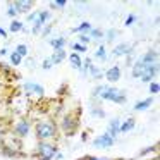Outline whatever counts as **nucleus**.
<instances>
[{
    "instance_id": "obj_1",
    "label": "nucleus",
    "mask_w": 160,
    "mask_h": 160,
    "mask_svg": "<svg viewBox=\"0 0 160 160\" xmlns=\"http://www.w3.org/2000/svg\"><path fill=\"white\" fill-rule=\"evenodd\" d=\"M35 134L38 141H50L57 138V126L50 121H42L35 126Z\"/></svg>"
},
{
    "instance_id": "obj_2",
    "label": "nucleus",
    "mask_w": 160,
    "mask_h": 160,
    "mask_svg": "<svg viewBox=\"0 0 160 160\" xmlns=\"http://www.w3.org/2000/svg\"><path fill=\"white\" fill-rule=\"evenodd\" d=\"M57 155V145L52 141H38L36 150L33 153L36 160H52Z\"/></svg>"
},
{
    "instance_id": "obj_3",
    "label": "nucleus",
    "mask_w": 160,
    "mask_h": 160,
    "mask_svg": "<svg viewBox=\"0 0 160 160\" xmlns=\"http://www.w3.org/2000/svg\"><path fill=\"white\" fill-rule=\"evenodd\" d=\"M98 97L102 100H112L114 103H124L126 102V93L122 90H119V88H105L103 86Z\"/></svg>"
},
{
    "instance_id": "obj_4",
    "label": "nucleus",
    "mask_w": 160,
    "mask_h": 160,
    "mask_svg": "<svg viewBox=\"0 0 160 160\" xmlns=\"http://www.w3.org/2000/svg\"><path fill=\"white\" fill-rule=\"evenodd\" d=\"M47 19H48V12L47 11H36L29 16L28 21L33 22V33H35V35H38L43 29V26L47 24Z\"/></svg>"
},
{
    "instance_id": "obj_5",
    "label": "nucleus",
    "mask_w": 160,
    "mask_h": 160,
    "mask_svg": "<svg viewBox=\"0 0 160 160\" xmlns=\"http://www.w3.org/2000/svg\"><path fill=\"white\" fill-rule=\"evenodd\" d=\"M29 131H31V124H29L28 119H21V121L16 122V126H14V134L16 136L26 138V136L29 134Z\"/></svg>"
},
{
    "instance_id": "obj_6",
    "label": "nucleus",
    "mask_w": 160,
    "mask_h": 160,
    "mask_svg": "<svg viewBox=\"0 0 160 160\" xmlns=\"http://www.w3.org/2000/svg\"><path fill=\"white\" fill-rule=\"evenodd\" d=\"M76 129H78V121L72 117V115H66L64 117V121H62V131L66 132L67 136H72L74 132H76Z\"/></svg>"
},
{
    "instance_id": "obj_7",
    "label": "nucleus",
    "mask_w": 160,
    "mask_h": 160,
    "mask_svg": "<svg viewBox=\"0 0 160 160\" xmlns=\"http://www.w3.org/2000/svg\"><path fill=\"white\" fill-rule=\"evenodd\" d=\"M114 143H115V138H112L105 132V134H100L95 139L93 146H97V148H110V146H114Z\"/></svg>"
},
{
    "instance_id": "obj_8",
    "label": "nucleus",
    "mask_w": 160,
    "mask_h": 160,
    "mask_svg": "<svg viewBox=\"0 0 160 160\" xmlns=\"http://www.w3.org/2000/svg\"><path fill=\"white\" fill-rule=\"evenodd\" d=\"M141 62L145 67H153V66H158V53L153 52V50H150V52H146L145 55L141 57Z\"/></svg>"
},
{
    "instance_id": "obj_9",
    "label": "nucleus",
    "mask_w": 160,
    "mask_h": 160,
    "mask_svg": "<svg viewBox=\"0 0 160 160\" xmlns=\"http://www.w3.org/2000/svg\"><path fill=\"white\" fill-rule=\"evenodd\" d=\"M12 5L16 7L18 12H29L35 5V2L33 0H16V2H12Z\"/></svg>"
},
{
    "instance_id": "obj_10",
    "label": "nucleus",
    "mask_w": 160,
    "mask_h": 160,
    "mask_svg": "<svg viewBox=\"0 0 160 160\" xmlns=\"http://www.w3.org/2000/svg\"><path fill=\"white\" fill-rule=\"evenodd\" d=\"M24 90L28 91V93L38 95V97H43V95H45V88L40 86V84H35V83H26L24 84Z\"/></svg>"
},
{
    "instance_id": "obj_11",
    "label": "nucleus",
    "mask_w": 160,
    "mask_h": 160,
    "mask_svg": "<svg viewBox=\"0 0 160 160\" xmlns=\"http://www.w3.org/2000/svg\"><path fill=\"white\" fill-rule=\"evenodd\" d=\"M119 128H121V119H112L110 122H108V128H107V134L112 136V138H115L119 132Z\"/></svg>"
},
{
    "instance_id": "obj_12",
    "label": "nucleus",
    "mask_w": 160,
    "mask_h": 160,
    "mask_svg": "<svg viewBox=\"0 0 160 160\" xmlns=\"http://www.w3.org/2000/svg\"><path fill=\"white\" fill-rule=\"evenodd\" d=\"M105 78H107L110 83H117V81L121 79V69H119L117 66H114L112 69H108L107 72H105Z\"/></svg>"
},
{
    "instance_id": "obj_13",
    "label": "nucleus",
    "mask_w": 160,
    "mask_h": 160,
    "mask_svg": "<svg viewBox=\"0 0 160 160\" xmlns=\"http://www.w3.org/2000/svg\"><path fill=\"white\" fill-rule=\"evenodd\" d=\"M134 126H136V119H134V117H128L124 122H121L119 132H124V134H126V132H129L132 128H134Z\"/></svg>"
},
{
    "instance_id": "obj_14",
    "label": "nucleus",
    "mask_w": 160,
    "mask_h": 160,
    "mask_svg": "<svg viewBox=\"0 0 160 160\" xmlns=\"http://www.w3.org/2000/svg\"><path fill=\"white\" fill-rule=\"evenodd\" d=\"M157 74H158V66L146 67L143 76H141V81H153V76H157Z\"/></svg>"
},
{
    "instance_id": "obj_15",
    "label": "nucleus",
    "mask_w": 160,
    "mask_h": 160,
    "mask_svg": "<svg viewBox=\"0 0 160 160\" xmlns=\"http://www.w3.org/2000/svg\"><path fill=\"white\" fill-rule=\"evenodd\" d=\"M66 50H55V52H53V55L50 57V60H52V64L53 66H57V64H60L62 62L64 59H66Z\"/></svg>"
},
{
    "instance_id": "obj_16",
    "label": "nucleus",
    "mask_w": 160,
    "mask_h": 160,
    "mask_svg": "<svg viewBox=\"0 0 160 160\" xmlns=\"http://www.w3.org/2000/svg\"><path fill=\"white\" fill-rule=\"evenodd\" d=\"M145 69H146V67L143 66V62H141V60H138V62L134 64V67H132V76H134V78H141L143 72H145Z\"/></svg>"
},
{
    "instance_id": "obj_17",
    "label": "nucleus",
    "mask_w": 160,
    "mask_h": 160,
    "mask_svg": "<svg viewBox=\"0 0 160 160\" xmlns=\"http://www.w3.org/2000/svg\"><path fill=\"white\" fill-rule=\"evenodd\" d=\"M152 103H153V100H152V98H146V100L138 102V103L134 105V110H138V112L146 110V108H150V107H152Z\"/></svg>"
},
{
    "instance_id": "obj_18",
    "label": "nucleus",
    "mask_w": 160,
    "mask_h": 160,
    "mask_svg": "<svg viewBox=\"0 0 160 160\" xmlns=\"http://www.w3.org/2000/svg\"><path fill=\"white\" fill-rule=\"evenodd\" d=\"M129 50H131V47L126 45V43H122V45H119L117 48L112 52V55L114 57H119V55H126V53H129Z\"/></svg>"
},
{
    "instance_id": "obj_19",
    "label": "nucleus",
    "mask_w": 160,
    "mask_h": 160,
    "mask_svg": "<svg viewBox=\"0 0 160 160\" xmlns=\"http://www.w3.org/2000/svg\"><path fill=\"white\" fill-rule=\"evenodd\" d=\"M69 59H71V64H72L74 69H81V62H83V60H81V57L78 55V53H74V52H72Z\"/></svg>"
},
{
    "instance_id": "obj_20",
    "label": "nucleus",
    "mask_w": 160,
    "mask_h": 160,
    "mask_svg": "<svg viewBox=\"0 0 160 160\" xmlns=\"http://www.w3.org/2000/svg\"><path fill=\"white\" fill-rule=\"evenodd\" d=\"M50 45L53 47V50H64V45H66V38H57V40H52Z\"/></svg>"
},
{
    "instance_id": "obj_21",
    "label": "nucleus",
    "mask_w": 160,
    "mask_h": 160,
    "mask_svg": "<svg viewBox=\"0 0 160 160\" xmlns=\"http://www.w3.org/2000/svg\"><path fill=\"white\" fill-rule=\"evenodd\" d=\"M72 48H74V53H86L88 47L81 42H76V43H72Z\"/></svg>"
},
{
    "instance_id": "obj_22",
    "label": "nucleus",
    "mask_w": 160,
    "mask_h": 160,
    "mask_svg": "<svg viewBox=\"0 0 160 160\" xmlns=\"http://www.w3.org/2000/svg\"><path fill=\"white\" fill-rule=\"evenodd\" d=\"M21 60H22V57L19 55V53H16V52L11 53V64H12V66H19Z\"/></svg>"
},
{
    "instance_id": "obj_23",
    "label": "nucleus",
    "mask_w": 160,
    "mask_h": 160,
    "mask_svg": "<svg viewBox=\"0 0 160 160\" xmlns=\"http://www.w3.org/2000/svg\"><path fill=\"white\" fill-rule=\"evenodd\" d=\"M16 53H19L21 57L28 55V47H26L24 43H21V45H18V47H16Z\"/></svg>"
},
{
    "instance_id": "obj_24",
    "label": "nucleus",
    "mask_w": 160,
    "mask_h": 160,
    "mask_svg": "<svg viewBox=\"0 0 160 160\" xmlns=\"http://www.w3.org/2000/svg\"><path fill=\"white\" fill-rule=\"evenodd\" d=\"M19 29H22V22L21 21H16V19H14V21L11 22V31L16 33V31H19Z\"/></svg>"
},
{
    "instance_id": "obj_25",
    "label": "nucleus",
    "mask_w": 160,
    "mask_h": 160,
    "mask_svg": "<svg viewBox=\"0 0 160 160\" xmlns=\"http://www.w3.org/2000/svg\"><path fill=\"white\" fill-rule=\"evenodd\" d=\"M91 29V24L90 22H81L78 28H74V31H90Z\"/></svg>"
},
{
    "instance_id": "obj_26",
    "label": "nucleus",
    "mask_w": 160,
    "mask_h": 160,
    "mask_svg": "<svg viewBox=\"0 0 160 160\" xmlns=\"http://www.w3.org/2000/svg\"><path fill=\"white\" fill-rule=\"evenodd\" d=\"M95 57H98V59L103 60L105 57H107V52H105V47H98V50L95 52Z\"/></svg>"
},
{
    "instance_id": "obj_27",
    "label": "nucleus",
    "mask_w": 160,
    "mask_h": 160,
    "mask_svg": "<svg viewBox=\"0 0 160 160\" xmlns=\"http://www.w3.org/2000/svg\"><path fill=\"white\" fill-rule=\"evenodd\" d=\"M50 5H52L53 9H64L67 5V2H66V0H57V2H52Z\"/></svg>"
},
{
    "instance_id": "obj_28",
    "label": "nucleus",
    "mask_w": 160,
    "mask_h": 160,
    "mask_svg": "<svg viewBox=\"0 0 160 160\" xmlns=\"http://www.w3.org/2000/svg\"><path fill=\"white\" fill-rule=\"evenodd\" d=\"M158 88H160V84L158 83H153V81H152V84H150V93L157 95V93H158Z\"/></svg>"
},
{
    "instance_id": "obj_29",
    "label": "nucleus",
    "mask_w": 160,
    "mask_h": 160,
    "mask_svg": "<svg viewBox=\"0 0 160 160\" xmlns=\"http://www.w3.org/2000/svg\"><path fill=\"white\" fill-rule=\"evenodd\" d=\"M7 14H9V16H11V18H16V16H18V14H19V12H18V11H16V7H14V5H12V4H11V5H9V9H7Z\"/></svg>"
},
{
    "instance_id": "obj_30",
    "label": "nucleus",
    "mask_w": 160,
    "mask_h": 160,
    "mask_svg": "<svg viewBox=\"0 0 160 160\" xmlns=\"http://www.w3.org/2000/svg\"><path fill=\"white\" fill-rule=\"evenodd\" d=\"M134 19H136V16H134V14H129V16H128V19L124 21V24H126V26H131L132 22H134Z\"/></svg>"
},
{
    "instance_id": "obj_31",
    "label": "nucleus",
    "mask_w": 160,
    "mask_h": 160,
    "mask_svg": "<svg viewBox=\"0 0 160 160\" xmlns=\"http://www.w3.org/2000/svg\"><path fill=\"white\" fill-rule=\"evenodd\" d=\"M91 36L93 38H102V31L100 29H91Z\"/></svg>"
},
{
    "instance_id": "obj_32",
    "label": "nucleus",
    "mask_w": 160,
    "mask_h": 160,
    "mask_svg": "<svg viewBox=\"0 0 160 160\" xmlns=\"http://www.w3.org/2000/svg\"><path fill=\"white\" fill-rule=\"evenodd\" d=\"M52 66H53V64H52V60H50V59H47L45 62H43V69H50Z\"/></svg>"
},
{
    "instance_id": "obj_33",
    "label": "nucleus",
    "mask_w": 160,
    "mask_h": 160,
    "mask_svg": "<svg viewBox=\"0 0 160 160\" xmlns=\"http://www.w3.org/2000/svg\"><path fill=\"white\" fill-rule=\"evenodd\" d=\"M0 36H2V38H7V31H5L4 28H0Z\"/></svg>"
},
{
    "instance_id": "obj_34",
    "label": "nucleus",
    "mask_w": 160,
    "mask_h": 160,
    "mask_svg": "<svg viewBox=\"0 0 160 160\" xmlns=\"http://www.w3.org/2000/svg\"><path fill=\"white\" fill-rule=\"evenodd\" d=\"M88 160H103V158H97V157H86Z\"/></svg>"
},
{
    "instance_id": "obj_35",
    "label": "nucleus",
    "mask_w": 160,
    "mask_h": 160,
    "mask_svg": "<svg viewBox=\"0 0 160 160\" xmlns=\"http://www.w3.org/2000/svg\"><path fill=\"white\" fill-rule=\"evenodd\" d=\"M5 53H7V50H5V48H2V50H0V55H5Z\"/></svg>"
}]
</instances>
